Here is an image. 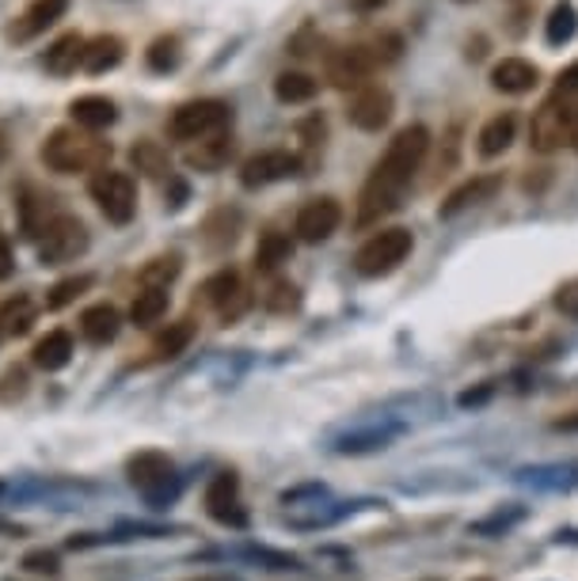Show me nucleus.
<instances>
[{"label": "nucleus", "mask_w": 578, "mask_h": 581, "mask_svg": "<svg viewBox=\"0 0 578 581\" xmlns=\"http://www.w3.org/2000/svg\"><path fill=\"white\" fill-rule=\"evenodd\" d=\"M426 153H431V130H426L423 122L403 126L400 134L388 141L385 156L374 164V171H369L366 187H362V194H358V224L362 228H366V224H377L400 205L403 190L411 187L415 171L423 168Z\"/></svg>", "instance_id": "1"}, {"label": "nucleus", "mask_w": 578, "mask_h": 581, "mask_svg": "<svg viewBox=\"0 0 578 581\" xmlns=\"http://www.w3.org/2000/svg\"><path fill=\"white\" fill-rule=\"evenodd\" d=\"M111 160V141L92 130L62 126L43 141V164L57 176H80V171H103Z\"/></svg>", "instance_id": "2"}, {"label": "nucleus", "mask_w": 578, "mask_h": 581, "mask_svg": "<svg viewBox=\"0 0 578 581\" xmlns=\"http://www.w3.org/2000/svg\"><path fill=\"white\" fill-rule=\"evenodd\" d=\"M233 122V107L225 99H191V103L176 107V114L168 119V134L176 141H198L225 134V126Z\"/></svg>", "instance_id": "3"}, {"label": "nucleus", "mask_w": 578, "mask_h": 581, "mask_svg": "<svg viewBox=\"0 0 578 581\" xmlns=\"http://www.w3.org/2000/svg\"><path fill=\"white\" fill-rule=\"evenodd\" d=\"M411 247H415V239H411L408 228H381L358 247L354 270H358L362 278H385V273H392L403 259H408Z\"/></svg>", "instance_id": "4"}, {"label": "nucleus", "mask_w": 578, "mask_h": 581, "mask_svg": "<svg viewBox=\"0 0 578 581\" xmlns=\"http://www.w3.org/2000/svg\"><path fill=\"white\" fill-rule=\"evenodd\" d=\"M88 252V228L80 217L73 213H54L43 232H38V259L46 267H62V262H73Z\"/></svg>", "instance_id": "5"}, {"label": "nucleus", "mask_w": 578, "mask_h": 581, "mask_svg": "<svg viewBox=\"0 0 578 581\" xmlns=\"http://www.w3.org/2000/svg\"><path fill=\"white\" fill-rule=\"evenodd\" d=\"M92 198L99 205V213H103L111 224H130L137 213V187L134 179L126 176V171H96L92 176Z\"/></svg>", "instance_id": "6"}, {"label": "nucleus", "mask_w": 578, "mask_h": 581, "mask_svg": "<svg viewBox=\"0 0 578 581\" xmlns=\"http://www.w3.org/2000/svg\"><path fill=\"white\" fill-rule=\"evenodd\" d=\"M530 145L533 153L552 156L564 145H571V107L564 103V96H552L541 103V111L530 122Z\"/></svg>", "instance_id": "7"}, {"label": "nucleus", "mask_w": 578, "mask_h": 581, "mask_svg": "<svg viewBox=\"0 0 578 581\" xmlns=\"http://www.w3.org/2000/svg\"><path fill=\"white\" fill-rule=\"evenodd\" d=\"M126 476H130V483H134L145 498H153V502H164V498L176 494V463L164 452H156V448H145V452L130 456Z\"/></svg>", "instance_id": "8"}, {"label": "nucleus", "mask_w": 578, "mask_h": 581, "mask_svg": "<svg viewBox=\"0 0 578 581\" xmlns=\"http://www.w3.org/2000/svg\"><path fill=\"white\" fill-rule=\"evenodd\" d=\"M297 171H301V156L289 153V148H267V153L247 156L241 168V182L247 190H259V187H270V182L293 179Z\"/></svg>", "instance_id": "9"}, {"label": "nucleus", "mask_w": 578, "mask_h": 581, "mask_svg": "<svg viewBox=\"0 0 578 581\" xmlns=\"http://www.w3.org/2000/svg\"><path fill=\"white\" fill-rule=\"evenodd\" d=\"M205 513H210L218 525L229 528H247V510L241 502V483H236L233 471H221L205 487Z\"/></svg>", "instance_id": "10"}, {"label": "nucleus", "mask_w": 578, "mask_h": 581, "mask_svg": "<svg viewBox=\"0 0 578 581\" xmlns=\"http://www.w3.org/2000/svg\"><path fill=\"white\" fill-rule=\"evenodd\" d=\"M346 119H351L358 130H366V134L385 130L388 119H392V91L381 88V85L358 88L354 91V99H351V107H346Z\"/></svg>", "instance_id": "11"}, {"label": "nucleus", "mask_w": 578, "mask_h": 581, "mask_svg": "<svg viewBox=\"0 0 578 581\" xmlns=\"http://www.w3.org/2000/svg\"><path fill=\"white\" fill-rule=\"evenodd\" d=\"M343 224V205L335 202V198H309V202L301 205V213H297V236L304 239V244H324L327 236Z\"/></svg>", "instance_id": "12"}, {"label": "nucleus", "mask_w": 578, "mask_h": 581, "mask_svg": "<svg viewBox=\"0 0 578 581\" xmlns=\"http://www.w3.org/2000/svg\"><path fill=\"white\" fill-rule=\"evenodd\" d=\"M198 301L210 304V309L221 312V320H236L244 309H247V297L241 289V278H236V270H218L213 278L202 281V289H198Z\"/></svg>", "instance_id": "13"}, {"label": "nucleus", "mask_w": 578, "mask_h": 581, "mask_svg": "<svg viewBox=\"0 0 578 581\" xmlns=\"http://www.w3.org/2000/svg\"><path fill=\"white\" fill-rule=\"evenodd\" d=\"M374 69L377 65L366 46H346V49L327 54V80H332L335 88H366Z\"/></svg>", "instance_id": "14"}, {"label": "nucleus", "mask_w": 578, "mask_h": 581, "mask_svg": "<svg viewBox=\"0 0 578 581\" xmlns=\"http://www.w3.org/2000/svg\"><path fill=\"white\" fill-rule=\"evenodd\" d=\"M65 8H69V0H31V4L12 20L8 38H12V43H31V38H38L46 27H54V23L62 20Z\"/></svg>", "instance_id": "15"}, {"label": "nucleus", "mask_w": 578, "mask_h": 581, "mask_svg": "<svg viewBox=\"0 0 578 581\" xmlns=\"http://www.w3.org/2000/svg\"><path fill=\"white\" fill-rule=\"evenodd\" d=\"M502 190V176H473L468 182H460L457 190H453L449 198L442 202V217L449 221V217H457V213H465V210H473V205H483V202H491L494 194Z\"/></svg>", "instance_id": "16"}, {"label": "nucleus", "mask_w": 578, "mask_h": 581, "mask_svg": "<svg viewBox=\"0 0 578 581\" xmlns=\"http://www.w3.org/2000/svg\"><path fill=\"white\" fill-rule=\"evenodd\" d=\"M536 80H541V69L525 57H502L491 69V88L502 91V96H525V91L536 88Z\"/></svg>", "instance_id": "17"}, {"label": "nucleus", "mask_w": 578, "mask_h": 581, "mask_svg": "<svg viewBox=\"0 0 578 581\" xmlns=\"http://www.w3.org/2000/svg\"><path fill=\"white\" fill-rule=\"evenodd\" d=\"M69 114H73V126L80 130H107L114 126V119H119V107H114V99L107 96H80L69 103Z\"/></svg>", "instance_id": "18"}, {"label": "nucleus", "mask_w": 578, "mask_h": 581, "mask_svg": "<svg viewBox=\"0 0 578 581\" xmlns=\"http://www.w3.org/2000/svg\"><path fill=\"white\" fill-rule=\"evenodd\" d=\"M514 134H518V119L510 111L494 114V119L483 122L480 137H476V153L483 156V160H494V156H502L510 145H514Z\"/></svg>", "instance_id": "19"}, {"label": "nucleus", "mask_w": 578, "mask_h": 581, "mask_svg": "<svg viewBox=\"0 0 578 581\" xmlns=\"http://www.w3.org/2000/svg\"><path fill=\"white\" fill-rule=\"evenodd\" d=\"M122 57H126V43H122L119 35H96L85 43V57H80V69L92 72H111L114 65H122Z\"/></svg>", "instance_id": "20"}, {"label": "nucleus", "mask_w": 578, "mask_h": 581, "mask_svg": "<svg viewBox=\"0 0 578 581\" xmlns=\"http://www.w3.org/2000/svg\"><path fill=\"white\" fill-rule=\"evenodd\" d=\"M187 168H194V171H221L229 160H233V137L229 134H218V137H205V141H198V145L187 148Z\"/></svg>", "instance_id": "21"}, {"label": "nucleus", "mask_w": 578, "mask_h": 581, "mask_svg": "<svg viewBox=\"0 0 578 581\" xmlns=\"http://www.w3.org/2000/svg\"><path fill=\"white\" fill-rule=\"evenodd\" d=\"M119 327H122V315H119V309H111V304H92V309L80 315V335H85L92 346L114 343Z\"/></svg>", "instance_id": "22"}, {"label": "nucleus", "mask_w": 578, "mask_h": 581, "mask_svg": "<svg viewBox=\"0 0 578 581\" xmlns=\"http://www.w3.org/2000/svg\"><path fill=\"white\" fill-rule=\"evenodd\" d=\"M85 43L88 38H80L77 31H69V35H62L54 46L46 49V72H54V77H69V72L80 69V57H85Z\"/></svg>", "instance_id": "23"}, {"label": "nucleus", "mask_w": 578, "mask_h": 581, "mask_svg": "<svg viewBox=\"0 0 578 581\" xmlns=\"http://www.w3.org/2000/svg\"><path fill=\"white\" fill-rule=\"evenodd\" d=\"M69 358H73V335H69V331H49L46 338H38V343H35V350H31V361H35L38 369H46V372L65 369Z\"/></svg>", "instance_id": "24"}, {"label": "nucleus", "mask_w": 578, "mask_h": 581, "mask_svg": "<svg viewBox=\"0 0 578 581\" xmlns=\"http://www.w3.org/2000/svg\"><path fill=\"white\" fill-rule=\"evenodd\" d=\"M168 304H171L168 289L142 286L137 289V297H134V304H130V323H137V327H156V323L168 315Z\"/></svg>", "instance_id": "25"}, {"label": "nucleus", "mask_w": 578, "mask_h": 581, "mask_svg": "<svg viewBox=\"0 0 578 581\" xmlns=\"http://www.w3.org/2000/svg\"><path fill=\"white\" fill-rule=\"evenodd\" d=\"M130 160H134V168L148 179H171L168 148L156 145V141H137V145L130 148Z\"/></svg>", "instance_id": "26"}, {"label": "nucleus", "mask_w": 578, "mask_h": 581, "mask_svg": "<svg viewBox=\"0 0 578 581\" xmlns=\"http://www.w3.org/2000/svg\"><path fill=\"white\" fill-rule=\"evenodd\" d=\"M289 255H293V244H289L286 232H263L259 244H255V270L275 273Z\"/></svg>", "instance_id": "27"}, {"label": "nucleus", "mask_w": 578, "mask_h": 581, "mask_svg": "<svg viewBox=\"0 0 578 581\" xmlns=\"http://www.w3.org/2000/svg\"><path fill=\"white\" fill-rule=\"evenodd\" d=\"M578 31V12L571 0H559L556 8L548 12V20H544V43L548 46H567L575 38Z\"/></svg>", "instance_id": "28"}, {"label": "nucleus", "mask_w": 578, "mask_h": 581, "mask_svg": "<svg viewBox=\"0 0 578 581\" xmlns=\"http://www.w3.org/2000/svg\"><path fill=\"white\" fill-rule=\"evenodd\" d=\"M35 315H38V304L31 301L27 293L12 297V301L0 309V331H4V335H27Z\"/></svg>", "instance_id": "29"}, {"label": "nucleus", "mask_w": 578, "mask_h": 581, "mask_svg": "<svg viewBox=\"0 0 578 581\" xmlns=\"http://www.w3.org/2000/svg\"><path fill=\"white\" fill-rule=\"evenodd\" d=\"M316 91H320V80L309 77V72H297V69L278 72V80H275V96L282 99V103H309Z\"/></svg>", "instance_id": "30"}, {"label": "nucleus", "mask_w": 578, "mask_h": 581, "mask_svg": "<svg viewBox=\"0 0 578 581\" xmlns=\"http://www.w3.org/2000/svg\"><path fill=\"white\" fill-rule=\"evenodd\" d=\"M191 338H194V320L168 323V331H164V335L153 343V358H156V361L179 358V354H184L187 346H191Z\"/></svg>", "instance_id": "31"}, {"label": "nucleus", "mask_w": 578, "mask_h": 581, "mask_svg": "<svg viewBox=\"0 0 578 581\" xmlns=\"http://www.w3.org/2000/svg\"><path fill=\"white\" fill-rule=\"evenodd\" d=\"M145 62H148V69H153V72H171L179 62H184V43H179L176 35L153 38L148 49H145Z\"/></svg>", "instance_id": "32"}, {"label": "nucleus", "mask_w": 578, "mask_h": 581, "mask_svg": "<svg viewBox=\"0 0 578 581\" xmlns=\"http://www.w3.org/2000/svg\"><path fill=\"white\" fill-rule=\"evenodd\" d=\"M396 434H400V426H374L362 429V434H346L335 448L338 452H374V448H385Z\"/></svg>", "instance_id": "33"}, {"label": "nucleus", "mask_w": 578, "mask_h": 581, "mask_svg": "<svg viewBox=\"0 0 578 581\" xmlns=\"http://www.w3.org/2000/svg\"><path fill=\"white\" fill-rule=\"evenodd\" d=\"M179 270H184V259H179V255H160V259H153L142 270V286H148V289H168V281H176Z\"/></svg>", "instance_id": "34"}, {"label": "nucleus", "mask_w": 578, "mask_h": 581, "mask_svg": "<svg viewBox=\"0 0 578 581\" xmlns=\"http://www.w3.org/2000/svg\"><path fill=\"white\" fill-rule=\"evenodd\" d=\"M85 289H92V273H80V278H65V281H57V286L46 293V309H49V312L65 309V304L77 301V297L85 293Z\"/></svg>", "instance_id": "35"}, {"label": "nucleus", "mask_w": 578, "mask_h": 581, "mask_svg": "<svg viewBox=\"0 0 578 581\" xmlns=\"http://www.w3.org/2000/svg\"><path fill=\"white\" fill-rule=\"evenodd\" d=\"M297 304H301V289H297L293 281H275V286L263 293V309L267 312L286 315V312H293Z\"/></svg>", "instance_id": "36"}, {"label": "nucleus", "mask_w": 578, "mask_h": 581, "mask_svg": "<svg viewBox=\"0 0 578 581\" xmlns=\"http://www.w3.org/2000/svg\"><path fill=\"white\" fill-rule=\"evenodd\" d=\"M518 521H522V510H510V513H491V517L487 521H476L473 525V533L476 536H494V533H507L510 525H518Z\"/></svg>", "instance_id": "37"}, {"label": "nucleus", "mask_w": 578, "mask_h": 581, "mask_svg": "<svg viewBox=\"0 0 578 581\" xmlns=\"http://www.w3.org/2000/svg\"><path fill=\"white\" fill-rule=\"evenodd\" d=\"M23 392H27V372H23V369H8L4 380H0V403L23 400Z\"/></svg>", "instance_id": "38"}, {"label": "nucleus", "mask_w": 578, "mask_h": 581, "mask_svg": "<svg viewBox=\"0 0 578 581\" xmlns=\"http://www.w3.org/2000/svg\"><path fill=\"white\" fill-rule=\"evenodd\" d=\"M297 134H301L304 148H320V145H324L327 126H324V119H320V114H312V119H304L301 126H297Z\"/></svg>", "instance_id": "39"}, {"label": "nucleus", "mask_w": 578, "mask_h": 581, "mask_svg": "<svg viewBox=\"0 0 578 581\" xmlns=\"http://www.w3.org/2000/svg\"><path fill=\"white\" fill-rule=\"evenodd\" d=\"M556 309L564 315H571V320H578V278L564 281V286L556 289Z\"/></svg>", "instance_id": "40"}, {"label": "nucleus", "mask_w": 578, "mask_h": 581, "mask_svg": "<svg viewBox=\"0 0 578 581\" xmlns=\"http://www.w3.org/2000/svg\"><path fill=\"white\" fill-rule=\"evenodd\" d=\"M23 567L31 570V574H57V555L54 551H35L23 559Z\"/></svg>", "instance_id": "41"}, {"label": "nucleus", "mask_w": 578, "mask_h": 581, "mask_svg": "<svg viewBox=\"0 0 578 581\" xmlns=\"http://www.w3.org/2000/svg\"><path fill=\"white\" fill-rule=\"evenodd\" d=\"M575 91H578V62L575 65H567V69L564 72H559V77H556V96H575Z\"/></svg>", "instance_id": "42"}, {"label": "nucleus", "mask_w": 578, "mask_h": 581, "mask_svg": "<svg viewBox=\"0 0 578 581\" xmlns=\"http://www.w3.org/2000/svg\"><path fill=\"white\" fill-rule=\"evenodd\" d=\"M12 244H8V236L4 232H0V278H8V273H12Z\"/></svg>", "instance_id": "43"}, {"label": "nucleus", "mask_w": 578, "mask_h": 581, "mask_svg": "<svg viewBox=\"0 0 578 581\" xmlns=\"http://www.w3.org/2000/svg\"><path fill=\"white\" fill-rule=\"evenodd\" d=\"M388 0H351V8H358V12H377V8H385Z\"/></svg>", "instance_id": "44"}, {"label": "nucleus", "mask_w": 578, "mask_h": 581, "mask_svg": "<svg viewBox=\"0 0 578 581\" xmlns=\"http://www.w3.org/2000/svg\"><path fill=\"white\" fill-rule=\"evenodd\" d=\"M571 145L578 148V103L571 107Z\"/></svg>", "instance_id": "45"}, {"label": "nucleus", "mask_w": 578, "mask_h": 581, "mask_svg": "<svg viewBox=\"0 0 578 581\" xmlns=\"http://www.w3.org/2000/svg\"><path fill=\"white\" fill-rule=\"evenodd\" d=\"M556 429H578V418H559Z\"/></svg>", "instance_id": "46"}, {"label": "nucleus", "mask_w": 578, "mask_h": 581, "mask_svg": "<svg viewBox=\"0 0 578 581\" xmlns=\"http://www.w3.org/2000/svg\"><path fill=\"white\" fill-rule=\"evenodd\" d=\"M213 581H233V578H213Z\"/></svg>", "instance_id": "47"}, {"label": "nucleus", "mask_w": 578, "mask_h": 581, "mask_svg": "<svg viewBox=\"0 0 578 581\" xmlns=\"http://www.w3.org/2000/svg\"><path fill=\"white\" fill-rule=\"evenodd\" d=\"M476 581H487V578H476Z\"/></svg>", "instance_id": "48"}, {"label": "nucleus", "mask_w": 578, "mask_h": 581, "mask_svg": "<svg viewBox=\"0 0 578 581\" xmlns=\"http://www.w3.org/2000/svg\"><path fill=\"white\" fill-rule=\"evenodd\" d=\"M460 4H468V0H460Z\"/></svg>", "instance_id": "49"}]
</instances>
